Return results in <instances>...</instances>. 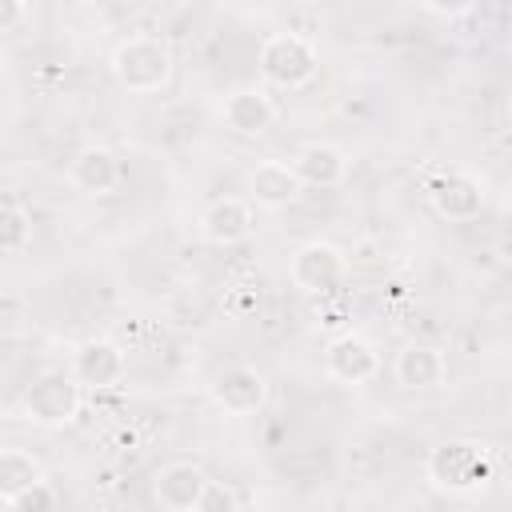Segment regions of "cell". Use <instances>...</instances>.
Listing matches in <instances>:
<instances>
[{
  "instance_id": "cell-7",
  "label": "cell",
  "mask_w": 512,
  "mask_h": 512,
  "mask_svg": "<svg viewBox=\"0 0 512 512\" xmlns=\"http://www.w3.org/2000/svg\"><path fill=\"white\" fill-rule=\"evenodd\" d=\"M344 268H348L344 252L336 244H328V240H308L292 256V280H296V288H304L312 296L316 292H332L344 280Z\"/></svg>"
},
{
  "instance_id": "cell-21",
  "label": "cell",
  "mask_w": 512,
  "mask_h": 512,
  "mask_svg": "<svg viewBox=\"0 0 512 512\" xmlns=\"http://www.w3.org/2000/svg\"><path fill=\"white\" fill-rule=\"evenodd\" d=\"M24 4L20 0H0V32H8V28H16L20 20H24Z\"/></svg>"
},
{
  "instance_id": "cell-2",
  "label": "cell",
  "mask_w": 512,
  "mask_h": 512,
  "mask_svg": "<svg viewBox=\"0 0 512 512\" xmlns=\"http://www.w3.org/2000/svg\"><path fill=\"white\" fill-rule=\"evenodd\" d=\"M428 480L432 488L452 492V496L476 492L492 480V452L480 448L476 440H444L428 456Z\"/></svg>"
},
{
  "instance_id": "cell-5",
  "label": "cell",
  "mask_w": 512,
  "mask_h": 512,
  "mask_svg": "<svg viewBox=\"0 0 512 512\" xmlns=\"http://www.w3.org/2000/svg\"><path fill=\"white\" fill-rule=\"evenodd\" d=\"M128 372V360H124V348L108 336H92L76 348L72 356V380L84 384V388H116Z\"/></svg>"
},
{
  "instance_id": "cell-18",
  "label": "cell",
  "mask_w": 512,
  "mask_h": 512,
  "mask_svg": "<svg viewBox=\"0 0 512 512\" xmlns=\"http://www.w3.org/2000/svg\"><path fill=\"white\" fill-rule=\"evenodd\" d=\"M32 244V220L20 204L0 200V256L8 252H24Z\"/></svg>"
},
{
  "instance_id": "cell-1",
  "label": "cell",
  "mask_w": 512,
  "mask_h": 512,
  "mask_svg": "<svg viewBox=\"0 0 512 512\" xmlns=\"http://www.w3.org/2000/svg\"><path fill=\"white\" fill-rule=\"evenodd\" d=\"M172 48L160 40V36H124L116 48H112V76L128 88V92H160L168 88L172 80Z\"/></svg>"
},
{
  "instance_id": "cell-3",
  "label": "cell",
  "mask_w": 512,
  "mask_h": 512,
  "mask_svg": "<svg viewBox=\"0 0 512 512\" xmlns=\"http://www.w3.org/2000/svg\"><path fill=\"white\" fill-rule=\"evenodd\" d=\"M320 68V56L312 48V40H304L300 32H272L260 44V72L276 84V88H304Z\"/></svg>"
},
{
  "instance_id": "cell-13",
  "label": "cell",
  "mask_w": 512,
  "mask_h": 512,
  "mask_svg": "<svg viewBox=\"0 0 512 512\" xmlns=\"http://www.w3.org/2000/svg\"><path fill=\"white\" fill-rule=\"evenodd\" d=\"M428 196H432V208H436L444 220H476L480 208H484V188H480V180L468 176V172L444 176Z\"/></svg>"
},
{
  "instance_id": "cell-15",
  "label": "cell",
  "mask_w": 512,
  "mask_h": 512,
  "mask_svg": "<svg viewBox=\"0 0 512 512\" xmlns=\"http://www.w3.org/2000/svg\"><path fill=\"white\" fill-rule=\"evenodd\" d=\"M292 172H296L300 188H304V184H312V188H336V184L348 176V160H344V152L332 148V144H304V148L292 156Z\"/></svg>"
},
{
  "instance_id": "cell-12",
  "label": "cell",
  "mask_w": 512,
  "mask_h": 512,
  "mask_svg": "<svg viewBox=\"0 0 512 512\" xmlns=\"http://www.w3.org/2000/svg\"><path fill=\"white\" fill-rule=\"evenodd\" d=\"M224 124L240 136H260L276 124V104L268 100L264 88H236L224 100Z\"/></svg>"
},
{
  "instance_id": "cell-20",
  "label": "cell",
  "mask_w": 512,
  "mask_h": 512,
  "mask_svg": "<svg viewBox=\"0 0 512 512\" xmlns=\"http://www.w3.org/2000/svg\"><path fill=\"white\" fill-rule=\"evenodd\" d=\"M196 512H240V500H236V492H232L228 484L208 480L204 500H200V508H196Z\"/></svg>"
},
{
  "instance_id": "cell-17",
  "label": "cell",
  "mask_w": 512,
  "mask_h": 512,
  "mask_svg": "<svg viewBox=\"0 0 512 512\" xmlns=\"http://www.w3.org/2000/svg\"><path fill=\"white\" fill-rule=\"evenodd\" d=\"M44 480V464L24 448H0V504L16 500L24 488Z\"/></svg>"
},
{
  "instance_id": "cell-19",
  "label": "cell",
  "mask_w": 512,
  "mask_h": 512,
  "mask_svg": "<svg viewBox=\"0 0 512 512\" xmlns=\"http://www.w3.org/2000/svg\"><path fill=\"white\" fill-rule=\"evenodd\" d=\"M8 512H60V500H56V488L48 480L24 488L16 500H8Z\"/></svg>"
},
{
  "instance_id": "cell-14",
  "label": "cell",
  "mask_w": 512,
  "mask_h": 512,
  "mask_svg": "<svg viewBox=\"0 0 512 512\" xmlns=\"http://www.w3.org/2000/svg\"><path fill=\"white\" fill-rule=\"evenodd\" d=\"M248 196H252V204H260V208H288V204L300 196V180H296L292 164H284V160H264V164H256L252 176H248Z\"/></svg>"
},
{
  "instance_id": "cell-11",
  "label": "cell",
  "mask_w": 512,
  "mask_h": 512,
  "mask_svg": "<svg viewBox=\"0 0 512 512\" xmlns=\"http://www.w3.org/2000/svg\"><path fill=\"white\" fill-rule=\"evenodd\" d=\"M248 232H252V208L240 196H220L200 212V236L208 244L228 248V244H240Z\"/></svg>"
},
{
  "instance_id": "cell-16",
  "label": "cell",
  "mask_w": 512,
  "mask_h": 512,
  "mask_svg": "<svg viewBox=\"0 0 512 512\" xmlns=\"http://www.w3.org/2000/svg\"><path fill=\"white\" fill-rule=\"evenodd\" d=\"M68 176H72V184H76L80 192L104 196V192H112V188L120 184V160H116L108 148L88 144V148H80V152L72 156Z\"/></svg>"
},
{
  "instance_id": "cell-6",
  "label": "cell",
  "mask_w": 512,
  "mask_h": 512,
  "mask_svg": "<svg viewBox=\"0 0 512 512\" xmlns=\"http://www.w3.org/2000/svg\"><path fill=\"white\" fill-rule=\"evenodd\" d=\"M204 488H208V476L192 460H172L152 476V496L164 512H196L204 500Z\"/></svg>"
},
{
  "instance_id": "cell-10",
  "label": "cell",
  "mask_w": 512,
  "mask_h": 512,
  "mask_svg": "<svg viewBox=\"0 0 512 512\" xmlns=\"http://www.w3.org/2000/svg\"><path fill=\"white\" fill-rule=\"evenodd\" d=\"M444 372H448L444 352L432 348V344H424V340H408V344L396 352V360H392L396 384H400V388H412V392L436 388V384L444 380Z\"/></svg>"
},
{
  "instance_id": "cell-9",
  "label": "cell",
  "mask_w": 512,
  "mask_h": 512,
  "mask_svg": "<svg viewBox=\"0 0 512 512\" xmlns=\"http://www.w3.org/2000/svg\"><path fill=\"white\" fill-rule=\"evenodd\" d=\"M212 400H216L224 412L244 416V412L264 408L268 384H264V376H260L256 368H248V364H228V368L216 372V380H212Z\"/></svg>"
},
{
  "instance_id": "cell-8",
  "label": "cell",
  "mask_w": 512,
  "mask_h": 512,
  "mask_svg": "<svg viewBox=\"0 0 512 512\" xmlns=\"http://www.w3.org/2000/svg\"><path fill=\"white\" fill-rule=\"evenodd\" d=\"M324 368L340 384H364L380 372V352L360 332H344L324 348Z\"/></svg>"
},
{
  "instance_id": "cell-4",
  "label": "cell",
  "mask_w": 512,
  "mask_h": 512,
  "mask_svg": "<svg viewBox=\"0 0 512 512\" xmlns=\"http://www.w3.org/2000/svg\"><path fill=\"white\" fill-rule=\"evenodd\" d=\"M24 416L40 428H64L80 412V384L68 372H44L24 388Z\"/></svg>"
}]
</instances>
